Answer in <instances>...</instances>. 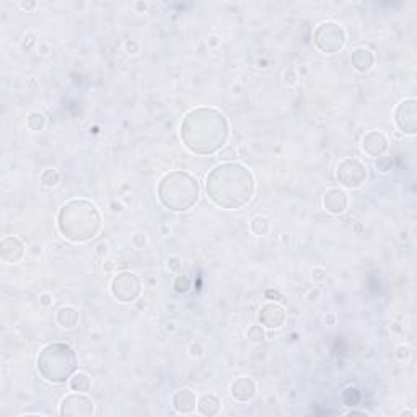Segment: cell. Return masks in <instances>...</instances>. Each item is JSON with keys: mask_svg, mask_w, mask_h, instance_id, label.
I'll return each mask as SVG.
<instances>
[{"mask_svg": "<svg viewBox=\"0 0 417 417\" xmlns=\"http://www.w3.org/2000/svg\"><path fill=\"white\" fill-rule=\"evenodd\" d=\"M132 245H134V248L137 249H142L145 245H147V235L145 233H135L134 236H132Z\"/></svg>", "mask_w": 417, "mask_h": 417, "instance_id": "obj_29", "label": "cell"}, {"mask_svg": "<svg viewBox=\"0 0 417 417\" xmlns=\"http://www.w3.org/2000/svg\"><path fill=\"white\" fill-rule=\"evenodd\" d=\"M349 205V197L347 192L340 187H329L323 196V207L326 212H329L332 215H340L347 211Z\"/></svg>", "mask_w": 417, "mask_h": 417, "instance_id": "obj_14", "label": "cell"}, {"mask_svg": "<svg viewBox=\"0 0 417 417\" xmlns=\"http://www.w3.org/2000/svg\"><path fill=\"white\" fill-rule=\"evenodd\" d=\"M20 9H23V10H33L34 7H36V2H20Z\"/></svg>", "mask_w": 417, "mask_h": 417, "instance_id": "obj_38", "label": "cell"}, {"mask_svg": "<svg viewBox=\"0 0 417 417\" xmlns=\"http://www.w3.org/2000/svg\"><path fill=\"white\" fill-rule=\"evenodd\" d=\"M39 303L43 305V307H51L52 305V297L49 294H43L39 297Z\"/></svg>", "mask_w": 417, "mask_h": 417, "instance_id": "obj_35", "label": "cell"}, {"mask_svg": "<svg viewBox=\"0 0 417 417\" xmlns=\"http://www.w3.org/2000/svg\"><path fill=\"white\" fill-rule=\"evenodd\" d=\"M411 356H412V349L409 345L401 344L394 349V357L398 360H401V362H406V360L411 359Z\"/></svg>", "mask_w": 417, "mask_h": 417, "instance_id": "obj_26", "label": "cell"}, {"mask_svg": "<svg viewBox=\"0 0 417 417\" xmlns=\"http://www.w3.org/2000/svg\"><path fill=\"white\" fill-rule=\"evenodd\" d=\"M158 202L171 212H187L199 202L200 186L191 173L183 170L168 171L157 186Z\"/></svg>", "mask_w": 417, "mask_h": 417, "instance_id": "obj_4", "label": "cell"}, {"mask_svg": "<svg viewBox=\"0 0 417 417\" xmlns=\"http://www.w3.org/2000/svg\"><path fill=\"white\" fill-rule=\"evenodd\" d=\"M109 253V246H108V243H104V241H101V243H98V245H96V254L98 256H106Z\"/></svg>", "mask_w": 417, "mask_h": 417, "instance_id": "obj_31", "label": "cell"}, {"mask_svg": "<svg viewBox=\"0 0 417 417\" xmlns=\"http://www.w3.org/2000/svg\"><path fill=\"white\" fill-rule=\"evenodd\" d=\"M126 49H127L129 54H137L138 52V43H137V41H134V39L126 41Z\"/></svg>", "mask_w": 417, "mask_h": 417, "instance_id": "obj_32", "label": "cell"}, {"mask_svg": "<svg viewBox=\"0 0 417 417\" xmlns=\"http://www.w3.org/2000/svg\"><path fill=\"white\" fill-rule=\"evenodd\" d=\"M402 415H415V412H409V411H406V412H402Z\"/></svg>", "mask_w": 417, "mask_h": 417, "instance_id": "obj_45", "label": "cell"}, {"mask_svg": "<svg viewBox=\"0 0 417 417\" xmlns=\"http://www.w3.org/2000/svg\"><path fill=\"white\" fill-rule=\"evenodd\" d=\"M79 310L71 307V305H65V307H60L55 313V321L60 326L62 329H74L75 326L79 324Z\"/></svg>", "mask_w": 417, "mask_h": 417, "instance_id": "obj_18", "label": "cell"}, {"mask_svg": "<svg viewBox=\"0 0 417 417\" xmlns=\"http://www.w3.org/2000/svg\"><path fill=\"white\" fill-rule=\"evenodd\" d=\"M137 7H138V9H141V10H142V9H144V10L147 9V5H145V4H137Z\"/></svg>", "mask_w": 417, "mask_h": 417, "instance_id": "obj_44", "label": "cell"}, {"mask_svg": "<svg viewBox=\"0 0 417 417\" xmlns=\"http://www.w3.org/2000/svg\"><path fill=\"white\" fill-rule=\"evenodd\" d=\"M318 297V290H311L310 294H308V300H311V302H315V298Z\"/></svg>", "mask_w": 417, "mask_h": 417, "instance_id": "obj_40", "label": "cell"}, {"mask_svg": "<svg viewBox=\"0 0 417 417\" xmlns=\"http://www.w3.org/2000/svg\"><path fill=\"white\" fill-rule=\"evenodd\" d=\"M326 277V270L323 267H315L313 269V279L315 281H323Z\"/></svg>", "mask_w": 417, "mask_h": 417, "instance_id": "obj_33", "label": "cell"}, {"mask_svg": "<svg viewBox=\"0 0 417 417\" xmlns=\"http://www.w3.org/2000/svg\"><path fill=\"white\" fill-rule=\"evenodd\" d=\"M249 228H251V232L258 236H264L270 232V220L267 217H262V215H258V217H254L251 220V224H249Z\"/></svg>", "mask_w": 417, "mask_h": 417, "instance_id": "obj_21", "label": "cell"}, {"mask_svg": "<svg viewBox=\"0 0 417 417\" xmlns=\"http://www.w3.org/2000/svg\"><path fill=\"white\" fill-rule=\"evenodd\" d=\"M34 43H36V36H34L33 33H26L23 36V41H22V47L23 49H30Z\"/></svg>", "mask_w": 417, "mask_h": 417, "instance_id": "obj_30", "label": "cell"}, {"mask_svg": "<svg viewBox=\"0 0 417 417\" xmlns=\"http://www.w3.org/2000/svg\"><path fill=\"white\" fill-rule=\"evenodd\" d=\"M256 391H258V385H256V381L249 377H238L230 386L232 398L240 402H246L249 399H253Z\"/></svg>", "mask_w": 417, "mask_h": 417, "instance_id": "obj_15", "label": "cell"}, {"mask_svg": "<svg viewBox=\"0 0 417 417\" xmlns=\"http://www.w3.org/2000/svg\"><path fill=\"white\" fill-rule=\"evenodd\" d=\"M38 372L49 383H65L79 368V357L68 344L51 342L38 356Z\"/></svg>", "mask_w": 417, "mask_h": 417, "instance_id": "obj_5", "label": "cell"}, {"mask_svg": "<svg viewBox=\"0 0 417 417\" xmlns=\"http://www.w3.org/2000/svg\"><path fill=\"white\" fill-rule=\"evenodd\" d=\"M25 256V243L15 235H7L0 240V258L7 264L20 262Z\"/></svg>", "mask_w": 417, "mask_h": 417, "instance_id": "obj_12", "label": "cell"}, {"mask_svg": "<svg viewBox=\"0 0 417 417\" xmlns=\"http://www.w3.org/2000/svg\"><path fill=\"white\" fill-rule=\"evenodd\" d=\"M111 295L121 303H130L138 298L142 294V281L137 274L130 270H122L116 274L109 284Z\"/></svg>", "mask_w": 417, "mask_h": 417, "instance_id": "obj_7", "label": "cell"}, {"mask_svg": "<svg viewBox=\"0 0 417 417\" xmlns=\"http://www.w3.org/2000/svg\"><path fill=\"white\" fill-rule=\"evenodd\" d=\"M39 179H41V184H43L44 187H55L60 181V175H59L57 170L47 168V170H44L43 173H41Z\"/></svg>", "mask_w": 417, "mask_h": 417, "instance_id": "obj_23", "label": "cell"}, {"mask_svg": "<svg viewBox=\"0 0 417 417\" xmlns=\"http://www.w3.org/2000/svg\"><path fill=\"white\" fill-rule=\"evenodd\" d=\"M68 386L72 391L77 393H88L92 388V378L88 377V373L85 372H75L72 375V378L68 380Z\"/></svg>", "mask_w": 417, "mask_h": 417, "instance_id": "obj_20", "label": "cell"}, {"mask_svg": "<svg viewBox=\"0 0 417 417\" xmlns=\"http://www.w3.org/2000/svg\"><path fill=\"white\" fill-rule=\"evenodd\" d=\"M352 67L356 68L360 74H367L368 71H372V67L375 64V55L370 49L367 47H357L356 51H352L351 55Z\"/></svg>", "mask_w": 417, "mask_h": 417, "instance_id": "obj_17", "label": "cell"}, {"mask_svg": "<svg viewBox=\"0 0 417 417\" xmlns=\"http://www.w3.org/2000/svg\"><path fill=\"white\" fill-rule=\"evenodd\" d=\"M173 407L179 414H192L197 407V398L196 393L189 388H183V390L176 391L173 394Z\"/></svg>", "mask_w": 417, "mask_h": 417, "instance_id": "obj_16", "label": "cell"}, {"mask_svg": "<svg viewBox=\"0 0 417 417\" xmlns=\"http://www.w3.org/2000/svg\"><path fill=\"white\" fill-rule=\"evenodd\" d=\"M347 414H360V415H367V411H356V409H351Z\"/></svg>", "mask_w": 417, "mask_h": 417, "instance_id": "obj_42", "label": "cell"}, {"mask_svg": "<svg viewBox=\"0 0 417 417\" xmlns=\"http://www.w3.org/2000/svg\"><path fill=\"white\" fill-rule=\"evenodd\" d=\"M26 124L31 130L39 132V130H43L44 126H46V116L41 113V111H33V113H30V116H28Z\"/></svg>", "mask_w": 417, "mask_h": 417, "instance_id": "obj_22", "label": "cell"}, {"mask_svg": "<svg viewBox=\"0 0 417 417\" xmlns=\"http://www.w3.org/2000/svg\"><path fill=\"white\" fill-rule=\"evenodd\" d=\"M336 178L345 189H357L367 179V166L359 158L347 157L337 163Z\"/></svg>", "mask_w": 417, "mask_h": 417, "instance_id": "obj_8", "label": "cell"}, {"mask_svg": "<svg viewBox=\"0 0 417 417\" xmlns=\"http://www.w3.org/2000/svg\"><path fill=\"white\" fill-rule=\"evenodd\" d=\"M345 30L340 23L323 22L313 31V43L324 54H336L345 46Z\"/></svg>", "mask_w": 417, "mask_h": 417, "instance_id": "obj_6", "label": "cell"}, {"mask_svg": "<svg viewBox=\"0 0 417 417\" xmlns=\"http://www.w3.org/2000/svg\"><path fill=\"white\" fill-rule=\"evenodd\" d=\"M248 339L253 340V342H262L266 339V331H264V326L261 324H253L248 328Z\"/></svg>", "mask_w": 417, "mask_h": 417, "instance_id": "obj_24", "label": "cell"}, {"mask_svg": "<svg viewBox=\"0 0 417 417\" xmlns=\"http://www.w3.org/2000/svg\"><path fill=\"white\" fill-rule=\"evenodd\" d=\"M394 122L404 135L417 134V101L414 98L402 100L396 106Z\"/></svg>", "mask_w": 417, "mask_h": 417, "instance_id": "obj_10", "label": "cell"}, {"mask_svg": "<svg viewBox=\"0 0 417 417\" xmlns=\"http://www.w3.org/2000/svg\"><path fill=\"white\" fill-rule=\"evenodd\" d=\"M173 286H175V290L178 292V294H184V292H187V290H189V287H191L189 277L179 274L176 279H175V284H173Z\"/></svg>", "mask_w": 417, "mask_h": 417, "instance_id": "obj_27", "label": "cell"}, {"mask_svg": "<svg viewBox=\"0 0 417 417\" xmlns=\"http://www.w3.org/2000/svg\"><path fill=\"white\" fill-rule=\"evenodd\" d=\"M191 356L192 357H200V356H202V347H200V344H192L191 345Z\"/></svg>", "mask_w": 417, "mask_h": 417, "instance_id": "obj_36", "label": "cell"}, {"mask_svg": "<svg viewBox=\"0 0 417 417\" xmlns=\"http://www.w3.org/2000/svg\"><path fill=\"white\" fill-rule=\"evenodd\" d=\"M183 145L196 155H214L228 144L230 122L217 108L199 106L189 109L179 126Z\"/></svg>", "mask_w": 417, "mask_h": 417, "instance_id": "obj_2", "label": "cell"}, {"mask_svg": "<svg viewBox=\"0 0 417 417\" xmlns=\"http://www.w3.org/2000/svg\"><path fill=\"white\" fill-rule=\"evenodd\" d=\"M324 323L328 326H334L336 324V315L334 313H328V315L324 316Z\"/></svg>", "mask_w": 417, "mask_h": 417, "instance_id": "obj_37", "label": "cell"}, {"mask_svg": "<svg viewBox=\"0 0 417 417\" xmlns=\"http://www.w3.org/2000/svg\"><path fill=\"white\" fill-rule=\"evenodd\" d=\"M197 411L202 415H208V417L217 415L222 411V401L212 393L202 394L197 401Z\"/></svg>", "mask_w": 417, "mask_h": 417, "instance_id": "obj_19", "label": "cell"}, {"mask_svg": "<svg viewBox=\"0 0 417 417\" xmlns=\"http://www.w3.org/2000/svg\"><path fill=\"white\" fill-rule=\"evenodd\" d=\"M57 230L72 243H87L101 232V214L87 199H71L57 212Z\"/></svg>", "mask_w": 417, "mask_h": 417, "instance_id": "obj_3", "label": "cell"}, {"mask_svg": "<svg viewBox=\"0 0 417 417\" xmlns=\"http://www.w3.org/2000/svg\"><path fill=\"white\" fill-rule=\"evenodd\" d=\"M375 166L380 173H390L393 170V158L388 155H381L375 160Z\"/></svg>", "mask_w": 417, "mask_h": 417, "instance_id": "obj_25", "label": "cell"}, {"mask_svg": "<svg viewBox=\"0 0 417 417\" xmlns=\"http://www.w3.org/2000/svg\"><path fill=\"white\" fill-rule=\"evenodd\" d=\"M287 319V310L277 302H267L259 308L258 321L267 329H281Z\"/></svg>", "mask_w": 417, "mask_h": 417, "instance_id": "obj_11", "label": "cell"}, {"mask_svg": "<svg viewBox=\"0 0 417 417\" xmlns=\"http://www.w3.org/2000/svg\"><path fill=\"white\" fill-rule=\"evenodd\" d=\"M390 147L388 137L380 130H370L367 132L362 138V150L368 157L378 158L381 155H385V152Z\"/></svg>", "mask_w": 417, "mask_h": 417, "instance_id": "obj_13", "label": "cell"}, {"mask_svg": "<svg viewBox=\"0 0 417 417\" xmlns=\"http://www.w3.org/2000/svg\"><path fill=\"white\" fill-rule=\"evenodd\" d=\"M59 414L62 417H92L95 414V404L87 393L74 391L62 398Z\"/></svg>", "mask_w": 417, "mask_h": 417, "instance_id": "obj_9", "label": "cell"}, {"mask_svg": "<svg viewBox=\"0 0 417 417\" xmlns=\"http://www.w3.org/2000/svg\"><path fill=\"white\" fill-rule=\"evenodd\" d=\"M208 200L225 211H240L251 204L256 194V178L248 166L236 162L215 165L205 176Z\"/></svg>", "mask_w": 417, "mask_h": 417, "instance_id": "obj_1", "label": "cell"}, {"mask_svg": "<svg viewBox=\"0 0 417 417\" xmlns=\"http://www.w3.org/2000/svg\"><path fill=\"white\" fill-rule=\"evenodd\" d=\"M219 158L227 160V162H232V160L236 158V149L232 147V145H225V147L219 152Z\"/></svg>", "mask_w": 417, "mask_h": 417, "instance_id": "obj_28", "label": "cell"}, {"mask_svg": "<svg viewBox=\"0 0 417 417\" xmlns=\"http://www.w3.org/2000/svg\"><path fill=\"white\" fill-rule=\"evenodd\" d=\"M266 297H274V298H277V300H281V295L277 294V292H266Z\"/></svg>", "mask_w": 417, "mask_h": 417, "instance_id": "obj_41", "label": "cell"}, {"mask_svg": "<svg viewBox=\"0 0 417 417\" xmlns=\"http://www.w3.org/2000/svg\"><path fill=\"white\" fill-rule=\"evenodd\" d=\"M41 47H43V54H47V52H49V46H47V44L41 43Z\"/></svg>", "mask_w": 417, "mask_h": 417, "instance_id": "obj_43", "label": "cell"}, {"mask_svg": "<svg viewBox=\"0 0 417 417\" xmlns=\"http://www.w3.org/2000/svg\"><path fill=\"white\" fill-rule=\"evenodd\" d=\"M111 211H113V212H122V205L113 202V204H111Z\"/></svg>", "mask_w": 417, "mask_h": 417, "instance_id": "obj_39", "label": "cell"}, {"mask_svg": "<svg viewBox=\"0 0 417 417\" xmlns=\"http://www.w3.org/2000/svg\"><path fill=\"white\" fill-rule=\"evenodd\" d=\"M179 267H181V261H179L178 258H170L168 259V269L170 270H179Z\"/></svg>", "mask_w": 417, "mask_h": 417, "instance_id": "obj_34", "label": "cell"}]
</instances>
